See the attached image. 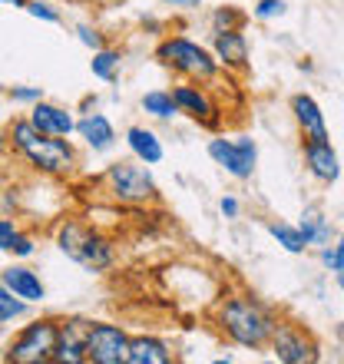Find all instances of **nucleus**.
I'll list each match as a JSON object with an SVG mask.
<instances>
[{"label":"nucleus","instance_id":"nucleus-38","mask_svg":"<svg viewBox=\"0 0 344 364\" xmlns=\"http://www.w3.org/2000/svg\"><path fill=\"white\" fill-rule=\"evenodd\" d=\"M335 278H338V288H341V291H344V269H341V272H338V275H335Z\"/></svg>","mask_w":344,"mask_h":364},{"label":"nucleus","instance_id":"nucleus-19","mask_svg":"<svg viewBox=\"0 0 344 364\" xmlns=\"http://www.w3.org/2000/svg\"><path fill=\"white\" fill-rule=\"evenodd\" d=\"M172 361V348L163 338L156 335H133L129 338V355L126 364H169Z\"/></svg>","mask_w":344,"mask_h":364},{"label":"nucleus","instance_id":"nucleus-25","mask_svg":"<svg viewBox=\"0 0 344 364\" xmlns=\"http://www.w3.org/2000/svg\"><path fill=\"white\" fill-rule=\"evenodd\" d=\"M27 311H30V301H23V298H17L10 288L0 285V325H7L14 318H23Z\"/></svg>","mask_w":344,"mask_h":364},{"label":"nucleus","instance_id":"nucleus-12","mask_svg":"<svg viewBox=\"0 0 344 364\" xmlns=\"http://www.w3.org/2000/svg\"><path fill=\"white\" fill-rule=\"evenodd\" d=\"M212 53L219 60V67L225 73H245L249 70V37L245 30L235 27V30H212V40H209Z\"/></svg>","mask_w":344,"mask_h":364},{"label":"nucleus","instance_id":"nucleus-33","mask_svg":"<svg viewBox=\"0 0 344 364\" xmlns=\"http://www.w3.org/2000/svg\"><path fill=\"white\" fill-rule=\"evenodd\" d=\"M219 212L225 215V219H239L242 202L235 199V196H222V199H219Z\"/></svg>","mask_w":344,"mask_h":364},{"label":"nucleus","instance_id":"nucleus-8","mask_svg":"<svg viewBox=\"0 0 344 364\" xmlns=\"http://www.w3.org/2000/svg\"><path fill=\"white\" fill-rule=\"evenodd\" d=\"M205 153H209L212 163L222 166L232 179L245 182V179L255 176L258 146H255L252 136H235V139H229V136H212L209 146H205Z\"/></svg>","mask_w":344,"mask_h":364},{"label":"nucleus","instance_id":"nucleus-27","mask_svg":"<svg viewBox=\"0 0 344 364\" xmlns=\"http://www.w3.org/2000/svg\"><path fill=\"white\" fill-rule=\"evenodd\" d=\"M23 10H27L30 17L43 20V23H60V10L53 7V4H47V0H27Z\"/></svg>","mask_w":344,"mask_h":364},{"label":"nucleus","instance_id":"nucleus-26","mask_svg":"<svg viewBox=\"0 0 344 364\" xmlns=\"http://www.w3.org/2000/svg\"><path fill=\"white\" fill-rule=\"evenodd\" d=\"M285 10H288L285 0H255L252 17L255 20H278V17H285Z\"/></svg>","mask_w":344,"mask_h":364},{"label":"nucleus","instance_id":"nucleus-21","mask_svg":"<svg viewBox=\"0 0 344 364\" xmlns=\"http://www.w3.org/2000/svg\"><path fill=\"white\" fill-rule=\"evenodd\" d=\"M268 235L278 242V249H285L288 255H305L311 245L305 242L301 229H298V222H285V219H272L268 222Z\"/></svg>","mask_w":344,"mask_h":364},{"label":"nucleus","instance_id":"nucleus-29","mask_svg":"<svg viewBox=\"0 0 344 364\" xmlns=\"http://www.w3.org/2000/svg\"><path fill=\"white\" fill-rule=\"evenodd\" d=\"M37 252V242H33V235H27V232H20L17 239H14V245H10V255L14 259H30Z\"/></svg>","mask_w":344,"mask_h":364},{"label":"nucleus","instance_id":"nucleus-16","mask_svg":"<svg viewBox=\"0 0 344 364\" xmlns=\"http://www.w3.org/2000/svg\"><path fill=\"white\" fill-rule=\"evenodd\" d=\"M77 136L93 153H109L116 146V126L106 113H86L77 119Z\"/></svg>","mask_w":344,"mask_h":364},{"label":"nucleus","instance_id":"nucleus-22","mask_svg":"<svg viewBox=\"0 0 344 364\" xmlns=\"http://www.w3.org/2000/svg\"><path fill=\"white\" fill-rule=\"evenodd\" d=\"M139 106H143V113H149L153 119H163V123H172L179 116V103H176L172 90H149L139 100Z\"/></svg>","mask_w":344,"mask_h":364},{"label":"nucleus","instance_id":"nucleus-24","mask_svg":"<svg viewBox=\"0 0 344 364\" xmlns=\"http://www.w3.org/2000/svg\"><path fill=\"white\" fill-rule=\"evenodd\" d=\"M245 10L232 7V4H222V7H215L209 14V27L212 30H235V27H245Z\"/></svg>","mask_w":344,"mask_h":364},{"label":"nucleus","instance_id":"nucleus-18","mask_svg":"<svg viewBox=\"0 0 344 364\" xmlns=\"http://www.w3.org/2000/svg\"><path fill=\"white\" fill-rule=\"evenodd\" d=\"M126 146H129V153L146 166H159L163 163V139L153 133V129H146V126H129L126 129Z\"/></svg>","mask_w":344,"mask_h":364},{"label":"nucleus","instance_id":"nucleus-36","mask_svg":"<svg viewBox=\"0 0 344 364\" xmlns=\"http://www.w3.org/2000/svg\"><path fill=\"white\" fill-rule=\"evenodd\" d=\"M335 335H338V345L344 348V321H341V325H338V331H335Z\"/></svg>","mask_w":344,"mask_h":364},{"label":"nucleus","instance_id":"nucleus-37","mask_svg":"<svg viewBox=\"0 0 344 364\" xmlns=\"http://www.w3.org/2000/svg\"><path fill=\"white\" fill-rule=\"evenodd\" d=\"M0 4H14V7H27V0H0Z\"/></svg>","mask_w":344,"mask_h":364},{"label":"nucleus","instance_id":"nucleus-14","mask_svg":"<svg viewBox=\"0 0 344 364\" xmlns=\"http://www.w3.org/2000/svg\"><path fill=\"white\" fill-rule=\"evenodd\" d=\"M291 116H295V126L301 139H331L328 136V123H325V113L311 93H295L291 96Z\"/></svg>","mask_w":344,"mask_h":364},{"label":"nucleus","instance_id":"nucleus-3","mask_svg":"<svg viewBox=\"0 0 344 364\" xmlns=\"http://www.w3.org/2000/svg\"><path fill=\"white\" fill-rule=\"evenodd\" d=\"M156 60L169 70L172 77L192 80V83H205V87L215 83L222 73L212 47L186 37V33H169V37L159 40V43H156Z\"/></svg>","mask_w":344,"mask_h":364},{"label":"nucleus","instance_id":"nucleus-1","mask_svg":"<svg viewBox=\"0 0 344 364\" xmlns=\"http://www.w3.org/2000/svg\"><path fill=\"white\" fill-rule=\"evenodd\" d=\"M275 325L278 315L249 291H232L215 305V328L235 348H245V351H265Z\"/></svg>","mask_w":344,"mask_h":364},{"label":"nucleus","instance_id":"nucleus-28","mask_svg":"<svg viewBox=\"0 0 344 364\" xmlns=\"http://www.w3.org/2000/svg\"><path fill=\"white\" fill-rule=\"evenodd\" d=\"M10 100H14V103H40V100H43V87H10Z\"/></svg>","mask_w":344,"mask_h":364},{"label":"nucleus","instance_id":"nucleus-11","mask_svg":"<svg viewBox=\"0 0 344 364\" xmlns=\"http://www.w3.org/2000/svg\"><path fill=\"white\" fill-rule=\"evenodd\" d=\"M301 159H305L308 176L321 186H335L341 179V159L331 139H301Z\"/></svg>","mask_w":344,"mask_h":364},{"label":"nucleus","instance_id":"nucleus-7","mask_svg":"<svg viewBox=\"0 0 344 364\" xmlns=\"http://www.w3.org/2000/svg\"><path fill=\"white\" fill-rule=\"evenodd\" d=\"M268 351H272V358L281 361V364H315V361H321V348H318L315 335H311L305 325L281 321V318H278L275 331H272Z\"/></svg>","mask_w":344,"mask_h":364},{"label":"nucleus","instance_id":"nucleus-34","mask_svg":"<svg viewBox=\"0 0 344 364\" xmlns=\"http://www.w3.org/2000/svg\"><path fill=\"white\" fill-rule=\"evenodd\" d=\"M163 4L172 10H195V7H202L205 0H163Z\"/></svg>","mask_w":344,"mask_h":364},{"label":"nucleus","instance_id":"nucleus-5","mask_svg":"<svg viewBox=\"0 0 344 364\" xmlns=\"http://www.w3.org/2000/svg\"><path fill=\"white\" fill-rule=\"evenodd\" d=\"M103 186L116 202L123 205H149L159 199V186H156L149 166L139 159H119V163L106 166L103 173Z\"/></svg>","mask_w":344,"mask_h":364},{"label":"nucleus","instance_id":"nucleus-4","mask_svg":"<svg viewBox=\"0 0 344 364\" xmlns=\"http://www.w3.org/2000/svg\"><path fill=\"white\" fill-rule=\"evenodd\" d=\"M57 249L63 252L70 262H77L80 269L96 272V275L106 269H113V262H116L113 242L106 239L103 232L90 229V225H83V222H77V219H67L57 229Z\"/></svg>","mask_w":344,"mask_h":364},{"label":"nucleus","instance_id":"nucleus-9","mask_svg":"<svg viewBox=\"0 0 344 364\" xmlns=\"http://www.w3.org/2000/svg\"><path fill=\"white\" fill-rule=\"evenodd\" d=\"M172 96H176V103H179V113L189 116L192 123L205 126V129H215L222 119V109L215 103V96L209 93L205 83H192V80H179L176 87H172Z\"/></svg>","mask_w":344,"mask_h":364},{"label":"nucleus","instance_id":"nucleus-10","mask_svg":"<svg viewBox=\"0 0 344 364\" xmlns=\"http://www.w3.org/2000/svg\"><path fill=\"white\" fill-rule=\"evenodd\" d=\"M129 335L113 321H93L86 338V361L90 364H126Z\"/></svg>","mask_w":344,"mask_h":364},{"label":"nucleus","instance_id":"nucleus-13","mask_svg":"<svg viewBox=\"0 0 344 364\" xmlns=\"http://www.w3.org/2000/svg\"><path fill=\"white\" fill-rule=\"evenodd\" d=\"M93 321L86 318H67L60 321V341H57V364H83L86 361V338H90Z\"/></svg>","mask_w":344,"mask_h":364},{"label":"nucleus","instance_id":"nucleus-30","mask_svg":"<svg viewBox=\"0 0 344 364\" xmlns=\"http://www.w3.org/2000/svg\"><path fill=\"white\" fill-rule=\"evenodd\" d=\"M20 235L17 222L7 219V215H0V252H10V245H14V239Z\"/></svg>","mask_w":344,"mask_h":364},{"label":"nucleus","instance_id":"nucleus-31","mask_svg":"<svg viewBox=\"0 0 344 364\" xmlns=\"http://www.w3.org/2000/svg\"><path fill=\"white\" fill-rule=\"evenodd\" d=\"M318 259H321V265H325L328 272H341L344 265H341V259H338V252H335V245H321V249H318Z\"/></svg>","mask_w":344,"mask_h":364},{"label":"nucleus","instance_id":"nucleus-17","mask_svg":"<svg viewBox=\"0 0 344 364\" xmlns=\"http://www.w3.org/2000/svg\"><path fill=\"white\" fill-rule=\"evenodd\" d=\"M0 285L10 288L14 295L30 301V305H40V301L47 298V288H43L40 275L33 269H27V265H10V269H4L0 272Z\"/></svg>","mask_w":344,"mask_h":364},{"label":"nucleus","instance_id":"nucleus-2","mask_svg":"<svg viewBox=\"0 0 344 364\" xmlns=\"http://www.w3.org/2000/svg\"><path fill=\"white\" fill-rule=\"evenodd\" d=\"M7 143L14 153H20L37 173L47 176H67L77 169V149L67 136H50L40 133L30 123V116H20L7 126Z\"/></svg>","mask_w":344,"mask_h":364},{"label":"nucleus","instance_id":"nucleus-35","mask_svg":"<svg viewBox=\"0 0 344 364\" xmlns=\"http://www.w3.org/2000/svg\"><path fill=\"white\" fill-rule=\"evenodd\" d=\"M331 245H335L338 259H341V265H344V229H341V232H338V235H335V242H331Z\"/></svg>","mask_w":344,"mask_h":364},{"label":"nucleus","instance_id":"nucleus-6","mask_svg":"<svg viewBox=\"0 0 344 364\" xmlns=\"http://www.w3.org/2000/svg\"><path fill=\"white\" fill-rule=\"evenodd\" d=\"M57 341H60V321L40 318V321H30L27 328H20L17 338L7 345L4 358L14 364H47L57 355Z\"/></svg>","mask_w":344,"mask_h":364},{"label":"nucleus","instance_id":"nucleus-15","mask_svg":"<svg viewBox=\"0 0 344 364\" xmlns=\"http://www.w3.org/2000/svg\"><path fill=\"white\" fill-rule=\"evenodd\" d=\"M30 123L37 126L40 133H50V136H73L77 133V119L70 109L57 103H47V100H40V103L30 106Z\"/></svg>","mask_w":344,"mask_h":364},{"label":"nucleus","instance_id":"nucleus-20","mask_svg":"<svg viewBox=\"0 0 344 364\" xmlns=\"http://www.w3.org/2000/svg\"><path fill=\"white\" fill-rule=\"evenodd\" d=\"M298 229H301V235H305L308 245H315V249L335 242V225H331V219H328L318 205H308V209L298 215Z\"/></svg>","mask_w":344,"mask_h":364},{"label":"nucleus","instance_id":"nucleus-23","mask_svg":"<svg viewBox=\"0 0 344 364\" xmlns=\"http://www.w3.org/2000/svg\"><path fill=\"white\" fill-rule=\"evenodd\" d=\"M119 67H123V53L113 47H100L93 50V60H90V70H93L96 80H103V83H113L119 77Z\"/></svg>","mask_w":344,"mask_h":364},{"label":"nucleus","instance_id":"nucleus-32","mask_svg":"<svg viewBox=\"0 0 344 364\" xmlns=\"http://www.w3.org/2000/svg\"><path fill=\"white\" fill-rule=\"evenodd\" d=\"M77 33H80V40H83L90 50H100V47H103V37H100V30H93L90 23H80Z\"/></svg>","mask_w":344,"mask_h":364}]
</instances>
